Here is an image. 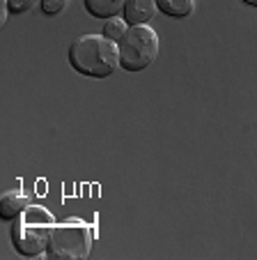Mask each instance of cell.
Returning <instances> with one entry per match:
<instances>
[{
  "mask_svg": "<svg viewBox=\"0 0 257 260\" xmlns=\"http://www.w3.org/2000/svg\"><path fill=\"white\" fill-rule=\"evenodd\" d=\"M67 60L71 69L88 79H108L120 69V46L106 35H81L69 44Z\"/></svg>",
  "mask_w": 257,
  "mask_h": 260,
  "instance_id": "1",
  "label": "cell"
},
{
  "mask_svg": "<svg viewBox=\"0 0 257 260\" xmlns=\"http://www.w3.org/2000/svg\"><path fill=\"white\" fill-rule=\"evenodd\" d=\"M55 216L46 207L30 203L10 226V240L16 253L23 258H46L51 235L55 228Z\"/></svg>",
  "mask_w": 257,
  "mask_h": 260,
  "instance_id": "2",
  "label": "cell"
},
{
  "mask_svg": "<svg viewBox=\"0 0 257 260\" xmlns=\"http://www.w3.org/2000/svg\"><path fill=\"white\" fill-rule=\"evenodd\" d=\"M92 228L88 221L78 216H67L58 221L51 235L46 258H60V260H85L92 251Z\"/></svg>",
  "mask_w": 257,
  "mask_h": 260,
  "instance_id": "3",
  "label": "cell"
},
{
  "mask_svg": "<svg viewBox=\"0 0 257 260\" xmlns=\"http://www.w3.org/2000/svg\"><path fill=\"white\" fill-rule=\"evenodd\" d=\"M120 46V69L129 74H136L154 64L159 58V32L150 23L142 25H129L126 35L117 42Z\"/></svg>",
  "mask_w": 257,
  "mask_h": 260,
  "instance_id": "4",
  "label": "cell"
},
{
  "mask_svg": "<svg viewBox=\"0 0 257 260\" xmlns=\"http://www.w3.org/2000/svg\"><path fill=\"white\" fill-rule=\"evenodd\" d=\"M159 7H156V0H126L124 10H122V19L129 25H142L150 23L156 16Z\"/></svg>",
  "mask_w": 257,
  "mask_h": 260,
  "instance_id": "5",
  "label": "cell"
},
{
  "mask_svg": "<svg viewBox=\"0 0 257 260\" xmlns=\"http://www.w3.org/2000/svg\"><path fill=\"white\" fill-rule=\"evenodd\" d=\"M28 205H30V198L21 189H10V191H5L0 196V216H3V221L12 223Z\"/></svg>",
  "mask_w": 257,
  "mask_h": 260,
  "instance_id": "6",
  "label": "cell"
},
{
  "mask_svg": "<svg viewBox=\"0 0 257 260\" xmlns=\"http://www.w3.org/2000/svg\"><path fill=\"white\" fill-rule=\"evenodd\" d=\"M126 0H83L85 5V12L94 19H113V16H122V10H124Z\"/></svg>",
  "mask_w": 257,
  "mask_h": 260,
  "instance_id": "7",
  "label": "cell"
},
{
  "mask_svg": "<svg viewBox=\"0 0 257 260\" xmlns=\"http://www.w3.org/2000/svg\"><path fill=\"white\" fill-rule=\"evenodd\" d=\"M156 7L168 19H189L195 12V0H156Z\"/></svg>",
  "mask_w": 257,
  "mask_h": 260,
  "instance_id": "8",
  "label": "cell"
},
{
  "mask_svg": "<svg viewBox=\"0 0 257 260\" xmlns=\"http://www.w3.org/2000/svg\"><path fill=\"white\" fill-rule=\"evenodd\" d=\"M126 30H129V23H126L122 16H113V19H108L106 23H103L101 35H106L108 40H113V42H120L126 35Z\"/></svg>",
  "mask_w": 257,
  "mask_h": 260,
  "instance_id": "9",
  "label": "cell"
},
{
  "mask_svg": "<svg viewBox=\"0 0 257 260\" xmlns=\"http://www.w3.org/2000/svg\"><path fill=\"white\" fill-rule=\"evenodd\" d=\"M34 5H39V0H5V10H7V14H12V16L28 14Z\"/></svg>",
  "mask_w": 257,
  "mask_h": 260,
  "instance_id": "10",
  "label": "cell"
},
{
  "mask_svg": "<svg viewBox=\"0 0 257 260\" xmlns=\"http://www.w3.org/2000/svg\"><path fill=\"white\" fill-rule=\"evenodd\" d=\"M69 0H39V10L44 16H58L64 12Z\"/></svg>",
  "mask_w": 257,
  "mask_h": 260,
  "instance_id": "11",
  "label": "cell"
},
{
  "mask_svg": "<svg viewBox=\"0 0 257 260\" xmlns=\"http://www.w3.org/2000/svg\"><path fill=\"white\" fill-rule=\"evenodd\" d=\"M241 3H246L248 7H257V0H241Z\"/></svg>",
  "mask_w": 257,
  "mask_h": 260,
  "instance_id": "12",
  "label": "cell"
}]
</instances>
